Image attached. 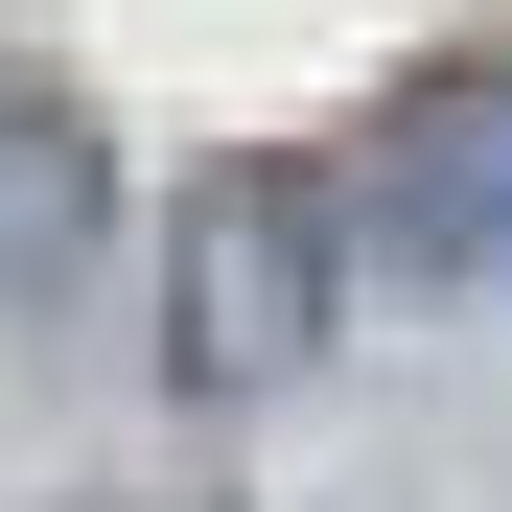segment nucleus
<instances>
[{"instance_id":"f257e3e1","label":"nucleus","mask_w":512,"mask_h":512,"mask_svg":"<svg viewBox=\"0 0 512 512\" xmlns=\"http://www.w3.org/2000/svg\"><path fill=\"white\" fill-rule=\"evenodd\" d=\"M326 326H350V210L303 163H210L187 233H163V373L187 396H280V373H326Z\"/></svg>"},{"instance_id":"f03ea898","label":"nucleus","mask_w":512,"mask_h":512,"mask_svg":"<svg viewBox=\"0 0 512 512\" xmlns=\"http://www.w3.org/2000/svg\"><path fill=\"white\" fill-rule=\"evenodd\" d=\"M350 233L396 256V280H489V256H512V47H489V70H419V94L373 117Z\"/></svg>"},{"instance_id":"7ed1b4c3","label":"nucleus","mask_w":512,"mask_h":512,"mask_svg":"<svg viewBox=\"0 0 512 512\" xmlns=\"http://www.w3.org/2000/svg\"><path fill=\"white\" fill-rule=\"evenodd\" d=\"M94 210H117V163H94V117L0 70V303H47L70 256H94Z\"/></svg>"}]
</instances>
